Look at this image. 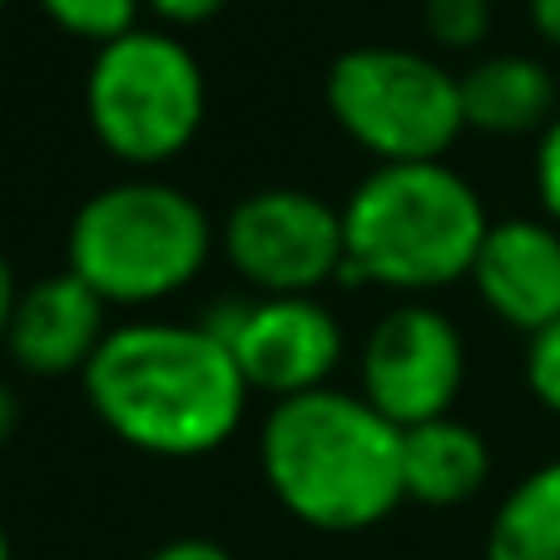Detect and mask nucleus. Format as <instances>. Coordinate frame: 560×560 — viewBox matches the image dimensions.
Wrapping results in <instances>:
<instances>
[{"mask_svg":"<svg viewBox=\"0 0 560 560\" xmlns=\"http://www.w3.org/2000/svg\"><path fill=\"white\" fill-rule=\"evenodd\" d=\"M362 397L392 427H422L452 417L466 387L462 328L432 303H402L372 323L362 342Z\"/></svg>","mask_w":560,"mask_h":560,"instance_id":"9","label":"nucleus"},{"mask_svg":"<svg viewBox=\"0 0 560 560\" xmlns=\"http://www.w3.org/2000/svg\"><path fill=\"white\" fill-rule=\"evenodd\" d=\"M144 560H233V550L219 546V540H209V536H179V540L154 546Z\"/></svg>","mask_w":560,"mask_h":560,"instance_id":"20","label":"nucleus"},{"mask_svg":"<svg viewBox=\"0 0 560 560\" xmlns=\"http://www.w3.org/2000/svg\"><path fill=\"white\" fill-rule=\"evenodd\" d=\"M144 11L154 15L164 31H194V25H209L229 11V0H144Z\"/></svg>","mask_w":560,"mask_h":560,"instance_id":"19","label":"nucleus"},{"mask_svg":"<svg viewBox=\"0 0 560 560\" xmlns=\"http://www.w3.org/2000/svg\"><path fill=\"white\" fill-rule=\"evenodd\" d=\"M422 31L442 50H476L491 35V0H422Z\"/></svg>","mask_w":560,"mask_h":560,"instance_id":"16","label":"nucleus"},{"mask_svg":"<svg viewBox=\"0 0 560 560\" xmlns=\"http://www.w3.org/2000/svg\"><path fill=\"white\" fill-rule=\"evenodd\" d=\"M40 11L50 15L65 35L90 40L100 50V45L139 31V11H144V0H40Z\"/></svg>","mask_w":560,"mask_h":560,"instance_id":"15","label":"nucleus"},{"mask_svg":"<svg viewBox=\"0 0 560 560\" xmlns=\"http://www.w3.org/2000/svg\"><path fill=\"white\" fill-rule=\"evenodd\" d=\"M536 199L550 223H560V115L536 139Z\"/></svg>","mask_w":560,"mask_h":560,"instance_id":"18","label":"nucleus"},{"mask_svg":"<svg viewBox=\"0 0 560 560\" xmlns=\"http://www.w3.org/2000/svg\"><path fill=\"white\" fill-rule=\"evenodd\" d=\"M15 298H21V283H15V268H11V258L0 254V348H5V332H11Z\"/></svg>","mask_w":560,"mask_h":560,"instance_id":"21","label":"nucleus"},{"mask_svg":"<svg viewBox=\"0 0 560 560\" xmlns=\"http://www.w3.org/2000/svg\"><path fill=\"white\" fill-rule=\"evenodd\" d=\"M5 5H11V0H0V11H5Z\"/></svg>","mask_w":560,"mask_h":560,"instance_id":"25","label":"nucleus"},{"mask_svg":"<svg viewBox=\"0 0 560 560\" xmlns=\"http://www.w3.org/2000/svg\"><path fill=\"white\" fill-rule=\"evenodd\" d=\"M15 427H21V397L0 382V446H11Z\"/></svg>","mask_w":560,"mask_h":560,"instance_id":"23","label":"nucleus"},{"mask_svg":"<svg viewBox=\"0 0 560 560\" xmlns=\"http://www.w3.org/2000/svg\"><path fill=\"white\" fill-rule=\"evenodd\" d=\"M85 115L105 154L129 170H159L199 139L209 80L189 45L164 25H139L100 45L85 74Z\"/></svg>","mask_w":560,"mask_h":560,"instance_id":"5","label":"nucleus"},{"mask_svg":"<svg viewBox=\"0 0 560 560\" xmlns=\"http://www.w3.org/2000/svg\"><path fill=\"white\" fill-rule=\"evenodd\" d=\"M258 471L298 526L328 536L372 530L407 501L402 427L342 387L273 402L258 432Z\"/></svg>","mask_w":560,"mask_h":560,"instance_id":"2","label":"nucleus"},{"mask_svg":"<svg viewBox=\"0 0 560 560\" xmlns=\"http://www.w3.org/2000/svg\"><path fill=\"white\" fill-rule=\"evenodd\" d=\"M491 481L487 436L462 417L407 427L402 432V491L422 506H466Z\"/></svg>","mask_w":560,"mask_h":560,"instance_id":"13","label":"nucleus"},{"mask_svg":"<svg viewBox=\"0 0 560 560\" xmlns=\"http://www.w3.org/2000/svg\"><path fill=\"white\" fill-rule=\"evenodd\" d=\"M456 85H462L466 129L491 139H540L560 115L556 74L530 55H487L466 74H456Z\"/></svg>","mask_w":560,"mask_h":560,"instance_id":"12","label":"nucleus"},{"mask_svg":"<svg viewBox=\"0 0 560 560\" xmlns=\"http://www.w3.org/2000/svg\"><path fill=\"white\" fill-rule=\"evenodd\" d=\"M487 560H560V462L526 471L487 526Z\"/></svg>","mask_w":560,"mask_h":560,"instance_id":"14","label":"nucleus"},{"mask_svg":"<svg viewBox=\"0 0 560 560\" xmlns=\"http://www.w3.org/2000/svg\"><path fill=\"white\" fill-rule=\"evenodd\" d=\"M219 248L254 298H317L348 268L342 209L293 184H268L233 203Z\"/></svg>","mask_w":560,"mask_h":560,"instance_id":"7","label":"nucleus"},{"mask_svg":"<svg viewBox=\"0 0 560 560\" xmlns=\"http://www.w3.org/2000/svg\"><path fill=\"white\" fill-rule=\"evenodd\" d=\"M342 283L387 293H436L471 278L487 244V203L452 164H377L342 203Z\"/></svg>","mask_w":560,"mask_h":560,"instance_id":"3","label":"nucleus"},{"mask_svg":"<svg viewBox=\"0 0 560 560\" xmlns=\"http://www.w3.org/2000/svg\"><path fill=\"white\" fill-rule=\"evenodd\" d=\"M0 560H11V536H5V526H0Z\"/></svg>","mask_w":560,"mask_h":560,"instance_id":"24","label":"nucleus"},{"mask_svg":"<svg viewBox=\"0 0 560 560\" xmlns=\"http://www.w3.org/2000/svg\"><path fill=\"white\" fill-rule=\"evenodd\" d=\"M530 25L540 40L560 50V0H530Z\"/></svg>","mask_w":560,"mask_h":560,"instance_id":"22","label":"nucleus"},{"mask_svg":"<svg viewBox=\"0 0 560 560\" xmlns=\"http://www.w3.org/2000/svg\"><path fill=\"white\" fill-rule=\"evenodd\" d=\"M203 328L233 352L248 392L273 402L328 387L342 362V323L323 298H229Z\"/></svg>","mask_w":560,"mask_h":560,"instance_id":"8","label":"nucleus"},{"mask_svg":"<svg viewBox=\"0 0 560 560\" xmlns=\"http://www.w3.org/2000/svg\"><path fill=\"white\" fill-rule=\"evenodd\" d=\"M109 332H115L109 328V303L85 278L60 268V273L21 288L11 332H5V352L31 377H70V372L85 377V368L105 348Z\"/></svg>","mask_w":560,"mask_h":560,"instance_id":"10","label":"nucleus"},{"mask_svg":"<svg viewBox=\"0 0 560 560\" xmlns=\"http://www.w3.org/2000/svg\"><path fill=\"white\" fill-rule=\"evenodd\" d=\"M526 387L546 412L560 417V317L526 338Z\"/></svg>","mask_w":560,"mask_h":560,"instance_id":"17","label":"nucleus"},{"mask_svg":"<svg viewBox=\"0 0 560 560\" xmlns=\"http://www.w3.org/2000/svg\"><path fill=\"white\" fill-rule=\"evenodd\" d=\"M328 115L377 164H432L462 139V85L402 45H352L323 80Z\"/></svg>","mask_w":560,"mask_h":560,"instance_id":"6","label":"nucleus"},{"mask_svg":"<svg viewBox=\"0 0 560 560\" xmlns=\"http://www.w3.org/2000/svg\"><path fill=\"white\" fill-rule=\"evenodd\" d=\"M80 382L119 442L164 462L229 446L248 412L244 372L203 323H119Z\"/></svg>","mask_w":560,"mask_h":560,"instance_id":"1","label":"nucleus"},{"mask_svg":"<svg viewBox=\"0 0 560 560\" xmlns=\"http://www.w3.org/2000/svg\"><path fill=\"white\" fill-rule=\"evenodd\" d=\"M219 248L209 213L170 179L105 184L70 219L65 268L85 278L109 307H149L184 293Z\"/></svg>","mask_w":560,"mask_h":560,"instance_id":"4","label":"nucleus"},{"mask_svg":"<svg viewBox=\"0 0 560 560\" xmlns=\"http://www.w3.org/2000/svg\"><path fill=\"white\" fill-rule=\"evenodd\" d=\"M476 298L497 323L516 332H540L560 317V223L501 219L471 268Z\"/></svg>","mask_w":560,"mask_h":560,"instance_id":"11","label":"nucleus"}]
</instances>
